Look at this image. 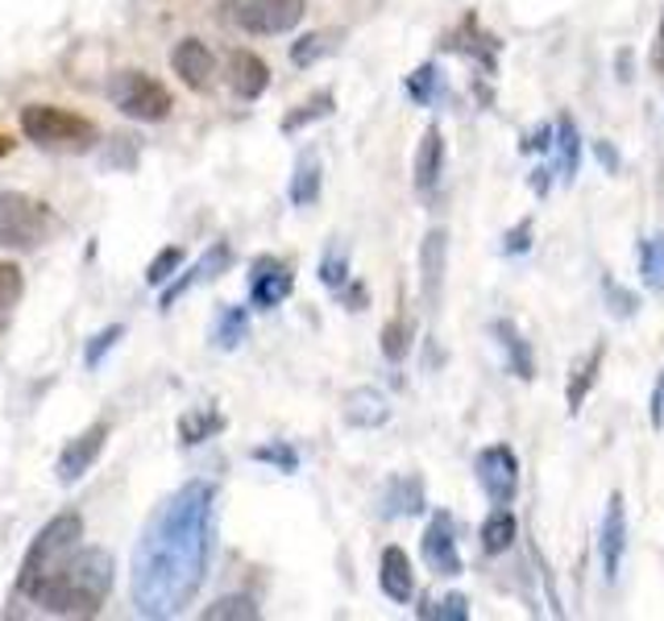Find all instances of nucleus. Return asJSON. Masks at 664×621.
I'll return each instance as SVG.
<instances>
[{"instance_id": "nucleus-1", "label": "nucleus", "mask_w": 664, "mask_h": 621, "mask_svg": "<svg viewBox=\"0 0 664 621\" xmlns=\"http://www.w3.org/2000/svg\"><path fill=\"white\" fill-rule=\"evenodd\" d=\"M217 535V485L188 481L142 527L133 547V609L142 618H179L208 576Z\"/></svg>"}, {"instance_id": "nucleus-2", "label": "nucleus", "mask_w": 664, "mask_h": 621, "mask_svg": "<svg viewBox=\"0 0 664 621\" xmlns=\"http://www.w3.org/2000/svg\"><path fill=\"white\" fill-rule=\"evenodd\" d=\"M117 580V563L104 547H80L67 559V568L50 580L38 605L54 613V618H95L112 592Z\"/></svg>"}, {"instance_id": "nucleus-3", "label": "nucleus", "mask_w": 664, "mask_h": 621, "mask_svg": "<svg viewBox=\"0 0 664 621\" xmlns=\"http://www.w3.org/2000/svg\"><path fill=\"white\" fill-rule=\"evenodd\" d=\"M83 539V518L80 513H54L47 527L33 535L30 551L21 559V572H17V597H30L38 605V597L47 589L54 576L67 568V559L80 551Z\"/></svg>"}, {"instance_id": "nucleus-4", "label": "nucleus", "mask_w": 664, "mask_h": 621, "mask_svg": "<svg viewBox=\"0 0 664 621\" xmlns=\"http://www.w3.org/2000/svg\"><path fill=\"white\" fill-rule=\"evenodd\" d=\"M21 133L47 150H88L95 141V124L80 112L30 104V109H21Z\"/></svg>"}, {"instance_id": "nucleus-5", "label": "nucleus", "mask_w": 664, "mask_h": 621, "mask_svg": "<svg viewBox=\"0 0 664 621\" xmlns=\"http://www.w3.org/2000/svg\"><path fill=\"white\" fill-rule=\"evenodd\" d=\"M54 233V216L42 200H30L21 191H0V245L38 248Z\"/></svg>"}, {"instance_id": "nucleus-6", "label": "nucleus", "mask_w": 664, "mask_h": 621, "mask_svg": "<svg viewBox=\"0 0 664 621\" xmlns=\"http://www.w3.org/2000/svg\"><path fill=\"white\" fill-rule=\"evenodd\" d=\"M109 100L125 112V116L145 121V124L167 121L174 109L171 92H167L154 75H145V71H117L109 83Z\"/></svg>"}, {"instance_id": "nucleus-7", "label": "nucleus", "mask_w": 664, "mask_h": 621, "mask_svg": "<svg viewBox=\"0 0 664 621\" xmlns=\"http://www.w3.org/2000/svg\"><path fill=\"white\" fill-rule=\"evenodd\" d=\"M224 13L245 33L274 38V33L300 26L303 13H308V0H224Z\"/></svg>"}, {"instance_id": "nucleus-8", "label": "nucleus", "mask_w": 664, "mask_h": 621, "mask_svg": "<svg viewBox=\"0 0 664 621\" xmlns=\"http://www.w3.org/2000/svg\"><path fill=\"white\" fill-rule=\"evenodd\" d=\"M474 472L482 493L491 497L494 506H506L511 497L520 493V460H515V451L506 448V444H491V448L477 451Z\"/></svg>"}, {"instance_id": "nucleus-9", "label": "nucleus", "mask_w": 664, "mask_h": 621, "mask_svg": "<svg viewBox=\"0 0 664 621\" xmlns=\"http://www.w3.org/2000/svg\"><path fill=\"white\" fill-rule=\"evenodd\" d=\"M623 556H627V506H623V493H611L606 513H602V530H598V559H602L606 584L618 580Z\"/></svg>"}, {"instance_id": "nucleus-10", "label": "nucleus", "mask_w": 664, "mask_h": 621, "mask_svg": "<svg viewBox=\"0 0 664 621\" xmlns=\"http://www.w3.org/2000/svg\"><path fill=\"white\" fill-rule=\"evenodd\" d=\"M295 291V274L291 265L279 262V257H258L250 274V303L258 310H274L279 303H286Z\"/></svg>"}, {"instance_id": "nucleus-11", "label": "nucleus", "mask_w": 664, "mask_h": 621, "mask_svg": "<svg viewBox=\"0 0 664 621\" xmlns=\"http://www.w3.org/2000/svg\"><path fill=\"white\" fill-rule=\"evenodd\" d=\"M109 444V423H92L88 431H80L76 439H67L63 456H59V481L76 485L95 465V456Z\"/></svg>"}, {"instance_id": "nucleus-12", "label": "nucleus", "mask_w": 664, "mask_h": 621, "mask_svg": "<svg viewBox=\"0 0 664 621\" xmlns=\"http://www.w3.org/2000/svg\"><path fill=\"white\" fill-rule=\"evenodd\" d=\"M444 265H449V233H444V228H432V233L424 236V245H420V295H424L427 310L441 307Z\"/></svg>"}, {"instance_id": "nucleus-13", "label": "nucleus", "mask_w": 664, "mask_h": 621, "mask_svg": "<svg viewBox=\"0 0 664 621\" xmlns=\"http://www.w3.org/2000/svg\"><path fill=\"white\" fill-rule=\"evenodd\" d=\"M424 559L436 576H461V556H457V530L449 513H436L424 530Z\"/></svg>"}, {"instance_id": "nucleus-14", "label": "nucleus", "mask_w": 664, "mask_h": 621, "mask_svg": "<svg viewBox=\"0 0 664 621\" xmlns=\"http://www.w3.org/2000/svg\"><path fill=\"white\" fill-rule=\"evenodd\" d=\"M229 265H233V248L224 245V241H217V245L208 248V253H204V257H200V262L191 265V269H188V274H183V278H174L171 286L162 291V310L174 307L179 298L188 295L191 286H200V282L221 278V274H224V269H229Z\"/></svg>"}, {"instance_id": "nucleus-15", "label": "nucleus", "mask_w": 664, "mask_h": 621, "mask_svg": "<svg viewBox=\"0 0 664 621\" xmlns=\"http://www.w3.org/2000/svg\"><path fill=\"white\" fill-rule=\"evenodd\" d=\"M171 67L191 92H204L208 83H212V75H217V59H212V50H208L200 38H183V42L171 50Z\"/></svg>"}, {"instance_id": "nucleus-16", "label": "nucleus", "mask_w": 664, "mask_h": 621, "mask_svg": "<svg viewBox=\"0 0 664 621\" xmlns=\"http://www.w3.org/2000/svg\"><path fill=\"white\" fill-rule=\"evenodd\" d=\"M341 419H345L349 427H358V431H374V427H382V423L391 419V403H386V394H379L374 386H358L345 394Z\"/></svg>"}, {"instance_id": "nucleus-17", "label": "nucleus", "mask_w": 664, "mask_h": 621, "mask_svg": "<svg viewBox=\"0 0 664 621\" xmlns=\"http://www.w3.org/2000/svg\"><path fill=\"white\" fill-rule=\"evenodd\" d=\"M229 88L241 100H258L270 88V67L253 50H233L229 54Z\"/></svg>"}, {"instance_id": "nucleus-18", "label": "nucleus", "mask_w": 664, "mask_h": 621, "mask_svg": "<svg viewBox=\"0 0 664 621\" xmlns=\"http://www.w3.org/2000/svg\"><path fill=\"white\" fill-rule=\"evenodd\" d=\"M382 518H415L424 513V481L420 477H391L379 497Z\"/></svg>"}, {"instance_id": "nucleus-19", "label": "nucleus", "mask_w": 664, "mask_h": 621, "mask_svg": "<svg viewBox=\"0 0 664 621\" xmlns=\"http://www.w3.org/2000/svg\"><path fill=\"white\" fill-rule=\"evenodd\" d=\"M379 584L395 605H408V601L415 597V572H412V559H408L403 547H386V551H382Z\"/></svg>"}, {"instance_id": "nucleus-20", "label": "nucleus", "mask_w": 664, "mask_h": 621, "mask_svg": "<svg viewBox=\"0 0 664 621\" xmlns=\"http://www.w3.org/2000/svg\"><path fill=\"white\" fill-rule=\"evenodd\" d=\"M441 171H444V138L436 124H427L424 141H420V154H415V186H420V195L436 191Z\"/></svg>"}, {"instance_id": "nucleus-21", "label": "nucleus", "mask_w": 664, "mask_h": 621, "mask_svg": "<svg viewBox=\"0 0 664 621\" xmlns=\"http://www.w3.org/2000/svg\"><path fill=\"white\" fill-rule=\"evenodd\" d=\"M602 357H606V344H594L582 360H573L570 369V386H565V406H570V415H577L585 403V394L594 389L598 381V369H602Z\"/></svg>"}, {"instance_id": "nucleus-22", "label": "nucleus", "mask_w": 664, "mask_h": 621, "mask_svg": "<svg viewBox=\"0 0 664 621\" xmlns=\"http://www.w3.org/2000/svg\"><path fill=\"white\" fill-rule=\"evenodd\" d=\"M556 174L565 179V183H573L577 179V166H582V138H577V124H573V116H556Z\"/></svg>"}, {"instance_id": "nucleus-23", "label": "nucleus", "mask_w": 664, "mask_h": 621, "mask_svg": "<svg viewBox=\"0 0 664 621\" xmlns=\"http://www.w3.org/2000/svg\"><path fill=\"white\" fill-rule=\"evenodd\" d=\"M494 336L503 344L511 373H515L520 381H532V377H536V369H532V348H527V340L520 336V327L511 324V319H499V324H494Z\"/></svg>"}, {"instance_id": "nucleus-24", "label": "nucleus", "mask_w": 664, "mask_h": 621, "mask_svg": "<svg viewBox=\"0 0 664 621\" xmlns=\"http://www.w3.org/2000/svg\"><path fill=\"white\" fill-rule=\"evenodd\" d=\"M245 336H250V315H245V307H229V303H224V307L217 310V319H212V344H217L221 353H233V348L245 344Z\"/></svg>"}, {"instance_id": "nucleus-25", "label": "nucleus", "mask_w": 664, "mask_h": 621, "mask_svg": "<svg viewBox=\"0 0 664 621\" xmlns=\"http://www.w3.org/2000/svg\"><path fill=\"white\" fill-rule=\"evenodd\" d=\"M511 543H515V513L506 506H494L491 518L482 522V551L486 556H503Z\"/></svg>"}, {"instance_id": "nucleus-26", "label": "nucleus", "mask_w": 664, "mask_h": 621, "mask_svg": "<svg viewBox=\"0 0 664 621\" xmlns=\"http://www.w3.org/2000/svg\"><path fill=\"white\" fill-rule=\"evenodd\" d=\"M320 200V157L303 154L295 162V174H291V203L295 207H312Z\"/></svg>"}, {"instance_id": "nucleus-27", "label": "nucleus", "mask_w": 664, "mask_h": 621, "mask_svg": "<svg viewBox=\"0 0 664 621\" xmlns=\"http://www.w3.org/2000/svg\"><path fill=\"white\" fill-rule=\"evenodd\" d=\"M640 278L648 291L664 295V233L648 236L644 245H640Z\"/></svg>"}, {"instance_id": "nucleus-28", "label": "nucleus", "mask_w": 664, "mask_h": 621, "mask_svg": "<svg viewBox=\"0 0 664 621\" xmlns=\"http://www.w3.org/2000/svg\"><path fill=\"white\" fill-rule=\"evenodd\" d=\"M332 92H316L312 100H303L300 109L295 112H286L283 116V133L291 138V133H300V129H308V124H316V121H324V116H332Z\"/></svg>"}, {"instance_id": "nucleus-29", "label": "nucleus", "mask_w": 664, "mask_h": 621, "mask_svg": "<svg viewBox=\"0 0 664 621\" xmlns=\"http://www.w3.org/2000/svg\"><path fill=\"white\" fill-rule=\"evenodd\" d=\"M217 431H224V419L221 415H208V410H191V415L179 419V439H183L188 448L204 444L208 435H217Z\"/></svg>"}, {"instance_id": "nucleus-30", "label": "nucleus", "mask_w": 664, "mask_h": 621, "mask_svg": "<svg viewBox=\"0 0 664 621\" xmlns=\"http://www.w3.org/2000/svg\"><path fill=\"white\" fill-rule=\"evenodd\" d=\"M329 50H336V33H308L291 47V62L295 67H312L316 59H324Z\"/></svg>"}, {"instance_id": "nucleus-31", "label": "nucleus", "mask_w": 664, "mask_h": 621, "mask_svg": "<svg viewBox=\"0 0 664 621\" xmlns=\"http://www.w3.org/2000/svg\"><path fill=\"white\" fill-rule=\"evenodd\" d=\"M253 621L258 618V605H253L250 597H221L217 605L204 609V621Z\"/></svg>"}, {"instance_id": "nucleus-32", "label": "nucleus", "mask_w": 664, "mask_h": 621, "mask_svg": "<svg viewBox=\"0 0 664 621\" xmlns=\"http://www.w3.org/2000/svg\"><path fill=\"white\" fill-rule=\"evenodd\" d=\"M408 344H412V327H408V319H391V324L382 327V357L386 360L408 357Z\"/></svg>"}, {"instance_id": "nucleus-33", "label": "nucleus", "mask_w": 664, "mask_h": 621, "mask_svg": "<svg viewBox=\"0 0 664 621\" xmlns=\"http://www.w3.org/2000/svg\"><path fill=\"white\" fill-rule=\"evenodd\" d=\"M21 291H26V278L13 262H0V315L13 310L21 303Z\"/></svg>"}, {"instance_id": "nucleus-34", "label": "nucleus", "mask_w": 664, "mask_h": 621, "mask_svg": "<svg viewBox=\"0 0 664 621\" xmlns=\"http://www.w3.org/2000/svg\"><path fill=\"white\" fill-rule=\"evenodd\" d=\"M436 83H441V75H436V67L427 62V67H420L415 75H408V100H415V104H432V100H436Z\"/></svg>"}, {"instance_id": "nucleus-35", "label": "nucleus", "mask_w": 664, "mask_h": 621, "mask_svg": "<svg viewBox=\"0 0 664 621\" xmlns=\"http://www.w3.org/2000/svg\"><path fill=\"white\" fill-rule=\"evenodd\" d=\"M602 295H606V307H611V315H618V319H632L635 307H640L632 291H623V286H618V282L611 278V274L602 278Z\"/></svg>"}, {"instance_id": "nucleus-36", "label": "nucleus", "mask_w": 664, "mask_h": 621, "mask_svg": "<svg viewBox=\"0 0 664 621\" xmlns=\"http://www.w3.org/2000/svg\"><path fill=\"white\" fill-rule=\"evenodd\" d=\"M179 265H183V248L179 245L162 248L159 257L150 262V269H145V282H150V286H162L167 278H174V269H179Z\"/></svg>"}, {"instance_id": "nucleus-37", "label": "nucleus", "mask_w": 664, "mask_h": 621, "mask_svg": "<svg viewBox=\"0 0 664 621\" xmlns=\"http://www.w3.org/2000/svg\"><path fill=\"white\" fill-rule=\"evenodd\" d=\"M420 618H441V621H465L470 618V605H465V597L453 592V597H444V601H427L420 609Z\"/></svg>"}, {"instance_id": "nucleus-38", "label": "nucleus", "mask_w": 664, "mask_h": 621, "mask_svg": "<svg viewBox=\"0 0 664 621\" xmlns=\"http://www.w3.org/2000/svg\"><path fill=\"white\" fill-rule=\"evenodd\" d=\"M253 460H258V465H274L279 472H295V468H300V456H295V448H286V444L253 448Z\"/></svg>"}, {"instance_id": "nucleus-39", "label": "nucleus", "mask_w": 664, "mask_h": 621, "mask_svg": "<svg viewBox=\"0 0 664 621\" xmlns=\"http://www.w3.org/2000/svg\"><path fill=\"white\" fill-rule=\"evenodd\" d=\"M121 336H125V327H121V324H112V327H104L100 336H92V344H88V353H83V365H88V369H95L100 360L109 357L112 344L121 340Z\"/></svg>"}, {"instance_id": "nucleus-40", "label": "nucleus", "mask_w": 664, "mask_h": 621, "mask_svg": "<svg viewBox=\"0 0 664 621\" xmlns=\"http://www.w3.org/2000/svg\"><path fill=\"white\" fill-rule=\"evenodd\" d=\"M320 282L332 286V291H341V286L349 282V262H345V253H341V248H329V257L320 262Z\"/></svg>"}, {"instance_id": "nucleus-41", "label": "nucleus", "mask_w": 664, "mask_h": 621, "mask_svg": "<svg viewBox=\"0 0 664 621\" xmlns=\"http://www.w3.org/2000/svg\"><path fill=\"white\" fill-rule=\"evenodd\" d=\"M652 427H664V373L656 377V389H652Z\"/></svg>"}, {"instance_id": "nucleus-42", "label": "nucleus", "mask_w": 664, "mask_h": 621, "mask_svg": "<svg viewBox=\"0 0 664 621\" xmlns=\"http://www.w3.org/2000/svg\"><path fill=\"white\" fill-rule=\"evenodd\" d=\"M527 233H532V224H527V220H523L520 228H515V233L506 236V253H523V248H527Z\"/></svg>"}, {"instance_id": "nucleus-43", "label": "nucleus", "mask_w": 664, "mask_h": 621, "mask_svg": "<svg viewBox=\"0 0 664 621\" xmlns=\"http://www.w3.org/2000/svg\"><path fill=\"white\" fill-rule=\"evenodd\" d=\"M652 71L664 75V13H661V26H656V47H652Z\"/></svg>"}, {"instance_id": "nucleus-44", "label": "nucleus", "mask_w": 664, "mask_h": 621, "mask_svg": "<svg viewBox=\"0 0 664 621\" xmlns=\"http://www.w3.org/2000/svg\"><path fill=\"white\" fill-rule=\"evenodd\" d=\"M598 162H602V166H611V171H615V166H618L615 145H606V141H598Z\"/></svg>"}, {"instance_id": "nucleus-45", "label": "nucleus", "mask_w": 664, "mask_h": 621, "mask_svg": "<svg viewBox=\"0 0 664 621\" xmlns=\"http://www.w3.org/2000/svg\"><path fill=\"white\" fill-rule=\"evenodd\" d=\"M13 154V138L9 133H0V157H9Z\"/></svg>"}]
</instances>
